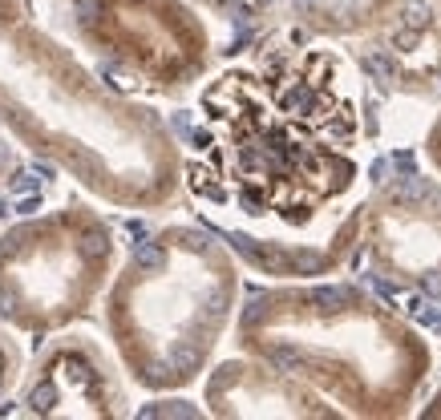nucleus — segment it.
Masks as SVG:
<instances>
[{
  "mask_svg": "<svg viewBox=\"0 0 441 420\" xmlns=\"http://www.w3.org/2000/svg\"><path fill=\"white\" fill-rule=\"evenodd\" d=\"M365 170L360 89L328 45L267 41L199 93L187 190L235 235H308L353 202Z\"/></svg>",
  "mask_w": 441,
  "mask_h": 420,
  "instance_id": "nucleus-1",
  "label": "nucleus"
},
{
  "mask_svg": "<svg viewBox=\"0 0 441 420\" xmlns=\"http://www.w3.org/2000/svg\"><path fill=\"white\" fill-rule=\"evenodd\" d=\"M0 130L101 206L162 210L187 186L166 117L57 37L33 0H0Z\"/></svg>",
  "mask_w": 441,
  "mask_h": 420,
  "instance_id": "nucleus-2",
  "label": "nucleus"
},
{
  "mask_svg": "<svg viewBox=\"0 0 441 420\" xmlns=\"http://www.w3.org/2000/svg\"><path fill=\"white\" fill-rule=\"evenodd\" d=\"M235 347L316 388L341 416H409L433 372L425 335L356 283L267 287L239 308Z\"/></svg>",
  "mask_w": 441,
  "mask_h": 420,
  "instance_id": "nucleus-3",
  "label": "nucleus"
},
{
  "mask_svg": "<svg viewBox=\"0 0 441 420\" xmlns=\"http://www.w3.org/2000/svg\"><path fill=\"white\" fill-rule=\"evenodd\" d=\"M239 283L231 247L194 223H166L126 251L101 299V327L134 388H194L235 332Z\"/></svg>",
  "mask_w": 441,
  "mask_h": 420,
  "instance_id": "nucleus-4",
  "label": "nucleus"
},
{
  "mask_svg": "<svg viewBox=\"0 0 441 420\" xmlns=\"http://www.w3.org/2000/svg\"><path fill=\"white\" fill-rule=\"evenodd\" d=\"M122 247L98 198L69 194L0 231V315L41 344L45 335L101 315Z\"/></svg>",
  "mask_w": 441,
  "mask_h": 420,
  "instance_id": "nucleus-5",
  "label": "nucleus"
},
{
  "mask_svg": "<svg viewBox=\"0 0 441 420\" xmlns=\"http://www.w3.org/2000/svg\"><path fill=\"white\" fill-rule=\"evenodd\" d=\"M73 37L138 98H178L211 65V28L187 0H69Z\"/></svg>",
  "mask_w": 441,
  "mask_h": 420,
  "instance_id": "nucleus-6",
  "label": "nucleus"
},
{
  "mask_svg": "<svg viewBox=\"0 0 441 420\" xmlns=\"http://www.w3.org/2000/svg\"><path fill=\"white\" fill-rule=\"evenodd\" d=\"M134 380L122 368L114 344H101L81 323L45 335L25 368L16 396L0 416L37 420H126L134 412Z\"/></svg>",
  "mask_w": 441,
  "mask_h": 420,
  "instance_id": "nucleus-7",
  "label": "nucleus"
},
{
  "mask_svg": "<svg viewBox=\"0 0 441 420\" xmlns=\"http://www.w3.org/2000/svg\"><path fill=\"white\" fill-rule=\"evenodd\" d=\"M202 400L211 416H341L316 388L247 352L207 372Z\"/></svg>",
  "mask_w": 441,
  "mask_h": 420,
  "instance_id": "nucleus-8",
  "label": "nucleus"
},
{
  "mask_svg": "<svg viewBox=\"0 0 441 420\" xmlns=\"http://www.w3.org/2000/svg\"><path fill=\"white\" fill-rule=\"evenodd\" d=\"M25 347H21V332L0 315V408L9 404L25 380Z\"/></svg>",
  "mask_w": 441,
  "mask_h": 420,
  "instance_id": "nucleus-9",
  "label": "nucleus"
},
{
  "mask_svg": "<svg viewBox=\"0 0 441 420\" xmlns=\"http://www.w3.org/2000/svg\"><path fill=\"white\" fill-rule=\"evenodd\" d=\"M4 130H0V186H9L16 178V174H21V158H16L13 154V146H9V142H4Z\"/></svg>",
  "mask_w": 441,
  "mask_h": 420,
  "instance_id": "nucleus-10",
  "label": "nucleus"
},
{
  "mask_svg": "<svg viewBox=\"0 0 441 420\" xmlns=\"http://www.w3.org/2000/svg\"><path fill=\"white\" fill-rule=\"evenodd\" d=\"M425 158H429V166H433L437 178H441V117L429 125V134H425Z\"/></svg>",
  "mask_w": 441,
  "mask_h": 420,
  "instance_id": "nucleus-11",
  "label": "nucleus"
}]
</instances>
